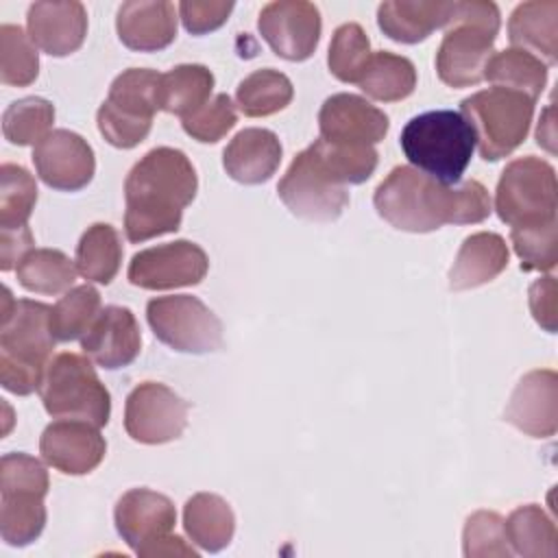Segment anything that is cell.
Segmentation results:
<instances>
[{"mask_svg":"<svg viewBox=\"0 0 558 558\" xmlns=\"http://www.w3.org/2000/svg\"><path fill=\"white\" fill-rule=\"evenodd\" d=\"M54 122V107L46 98L28 96L11 102L2 113V133L15 146L39 144Z\"/></svg>","mask_w":558,"mask_h":558,"instance_id":"cell-39","label":"cell"},{"mask_svg":"<svg viewBox=\"0 0 558 558\" xmlns=\"http://www.w3.org/2000/svg\"><path fill=\"white\" fill-rule=\"evenodd\" d=\"M462 549H464V556L469 558L510 556L504 519L490 510L473 512L464 523Z\"/></svg>","mask_w":558,"mask_h":558,"instance_id":"cell-44","label":"cell"},{"mask_svg":"<svg viewBox=\"0 0 558 558\" xmlns=\"http://www.w3.org/2000/svg\"><path fill=\"white\" fill-rule=\"evenodd\" d=\"M530 310L545 331H556V279L551 275L536 279L530 286Z\"/></svg>","mask_w":558,"mask_h":558,"instance_id":"cell-46","label":"cell"},{"mask_svg":"<svg viewBox=\"0 0 558 558\" xmlns=\"http://www.w3.org/2000/svg\"><path fill=\"white\" fill-rule=\"evenodd\" d=\"M510 242L523 270H551L558 262V220L532 227H512Z\"/></svg>","mask_w":558,"mask_h":558,"instance_id":"cell-42","label":"cell"},{"mask_svg":"<svg viewBox=\"0 0 558 558\" xmlns=\"http://www.w3.org/2000/svg\"><path fill=\"white\" fill-rule=\"evenodd\" d=\"M46 493L33 488H0V536L7 545L33 543L46 525Z\"/></svg>","mask_w":558,"mask_h":558,"instance_id":"cell-28","label":"cell"},{"mask_svg":"<svg viewBox=\"0 0 558 558\" xmlns=\"http://www.w3.org/2000/svg\"><path fill=\"white\" fill-rule=\"evenodd\" d=\"M39 395L46 412L54 418H78L96 427L109 423L111 397L87 355H54L48 362Z\"/></svg>","mask_w":558,"mask_h":558,"instance_id":"cell-7","label":"cell"},{"mask_svg":"<svg viewBox=\"0 0 558 558\" xmlns=\"http://www.w3.org/2000/svg\"><path fill=\"white\" fill-rule=\"evenodd\" d=\"M508 266V244L501 235L480 231L469 235L449 270V288L471 290L493 281Z\"/></svg>","mask_w":558,"mask_h":558,"instance_id":"cell-25","label":"cell"},{"mask_svg":"<svg viewBox=\"0 0 558 558\" xmlns=\"http://www.w3.org/2000/svg\"><path fill=\"white\" fill-rule=\"evenodd\" d=\"M318 166L340 185L364 183L377 168V150L373 146L329 142L318 137L307 146Z\"/></svg>","mask_w":558,"mask_h":558,"instance_id":"cell-35","label":"cell"},{"mask_svg":"<svg viewBox=\"0 0 558 558\" xmlns=\"http://www.w3.org/2000/svg\"><path fill=\"white\" fill-rule=\"evenodd\" d=\"M504 530H506L508 545H512V551L523 558L556 556L558 551L556 525L547 517V512L536 504L517 508L504 521Z\"/></svg>","mask_w":558,"mask_h":558,"instance_id":"cell-34","label":"cell"},{"mask_svg":"<svg viewBox=\"0 0 558 558\" xmlns=\"http://www.w3.org/2000/svg\"><path fill=\"white\" fill-rule=\"evenodd\" d=\"M122 244L118 231L107 222L92 225L76 246V270L83 279L96 283H111L120 270Z\"/></svg>","mask_w":558,"mask_h":558,"instance_id":"cell-31","label":"cell"},{"mask_svg":"<svg viewBox=\"0 0 558 558\" xmlns=\"http://www.w3.org/2000/svg\"><path fill=\"white\" fill-rule=\"evenodd\" d=\"M499 9L495 2H451L445 37L436 52L438 78L449 87H471L484 81L499 33Z\"/></svg>","mask_w":558,"mask_h":558,"instance_id":"cell-4","label":"cell"},{"mask_svg":"<svg viewBox=\"0 0 558 558\" xmlns=\"http://www.w3.org/2000/svg\"><path fill=\"white\" fill-rule=\"evenodd\" d=\"M33 163L37 177L52 190L78 192L96 170L92 146L74 131L54 129L35 148Z\"/></svg>","mask_w":558,"mask_h":558,"instance_id":"cell-15","label":"cell"},{"mask_svg":"<svg viewBox=\"0 0 558 558\" xmlns=\"http://www.w3.org/2000/svg\"><path fill=\"white\" fill-rule=\"evenodd\" d=\"M357 85L373 100L397 102L414 92L416 68L408 57L379 50L371 54Z\"/></svg>","mask_w":558,"mask_h":558,"instance_id":"cell-29","label":"cell"},{"mask_svg":"<svg viewBox=\"0 0 558 558\" xmlns=\"http://www.w3.org/2000/svg\"><path fill=\"white\" fill-rule=\"evenodd\" d=\"M113 519L118 534L135 554H140L146 545L170 534L177 523V510L166 495L148 488H133L118 499Z\"/></svg>","mask_w":558,"mask_h":558,"instance_id":"cell-19","label":"cell"},{"mask_svg":"<svg viewBox=\"0 0 558 558\" xmlns=\"http://www.w3.org/2000/svg\"><path fill=\"white\" fill-rule=\"evenodd\" d=\"M196 190V170L185 153L170 146L148 150L124 181L126 240L137 244L163 233H174Z\"/></svg>","mask_w":558,"mask_h":558,"instance_id":"cell-2","label":"cell"},{"mask_svg":"<svg viewBox=\"0 0 558 558\" xmlns=\"http://www.w3.org/2000/svg\"><path fill=\"white\" fill-rule=\"evenodd\" d=\"M207 268V253L198 244L190 240H174L135 253L126 275L137 288L170 290L201 283Z\"/></svg>","mask_w":558,"mask_h":558,"instance_id":"cell-13","label":"cell"},{"mask_svg":"<svg viewBox=\"0 0 558 558\" xmlns=\"http://www.w3.org/2000/svg\"><path fill=\"white\" fill-rule=\"evenodd\" d=\"M35 238L31 227L24 229H0V268L7 272L15 264L22 262V257L33 251Z\"/></svg>","mask_w":558,"mask_h":558,"instance_id":"cell-47","label":"cell"},{"mask_svg":"<svg viewBox=\"0 0 558 558\" xmlns=\"http://www.w3.org/2000/svg\"><path fill=\"white\" fill-rule=\"evenodd\" d=\"M405 159L423 174L453 185L462 179L475 150V135L460 111L436 109L414 116L401 131Z\"/></svg>","mask_w":558,"mask_h":558,"instance_id":"cell-5","label":"cell"},{"mask_svg":"<svg viewBox=\"0 0 558 558\" xmlns=\"http://www.w3.org/2000/svg\"><path fill=\"white\" fill-rule=\"evenodd\" d=\"M484 78L493 87L521 92L536 100L547 85V65L521 48H508L490 57Z\"/></svg>","mask_w":558,"mask_h":558,"instance_id":"cell-32","label":"cell"},{"mask_svg":"<svg viewBox=\"0 0 558 558\" xmlns=\"http://www.w3.org/2000/svg\"><path fill=\"white\" fill-rule=\"evenodd\" d=\"M100 294L94 286H76L68 290L50 307V331L54 340L70 342L83 338L100 314Z\"/></svg>","mask_w":558,"mask_h":558,"instance_id":"cell-37","label":"cell"},{"mask_svg":"<svg viewBox=\"0 0 558 558\" xmlns=\"http://www.w3.org/2000/svg\"><path fill=\"white\" fill-rule=\"evenodd\" d=\"M116 28L120 41L137 52H157L177 37V11L172 2L133 0L118 9Z\"/></svg>","mask_w":558,"mask_h":558,"instance_id":"cell-22","label":"cell"},{"mask_svg":"<svg viewBox=\"0 0 558 558\" xmlns=\"http://www.w3.org/2000/svg\"><path fill=\"white\" fill-rule=\"evenodd\" d=\"M39 74L37 46L15 24L0 26V81L11 87H26Z\"/></svg>","mask_w":558,"mask_h":558,"instance_id":"cell-40","label":"cell"},{"mask_svg":"<svg viewBox=\"0 0 558 558\" xmlns=\"http://www.w3.org/2000/svg\"><path fill=\"white\" fill-rule=\"evenodd\" d=\"M371 41L364 28L355 22L336 28L329 44V72L342 83H357L371 59Z\"/></svg>","mask_w":558,"mask_h":558,"instance_id":"cell-41","label":"cell"},{"mask_svg":"<svg viewBox=\"0 0 558 558\" xmlns=\"http://www.w3.org/2000/svg\"><path fill=\"white\" fill-rule=\"evenodd\" d=\"M233 11V2L225 0H183L179 4V15L187 33L205 35L209 31L220 28L229 13Z\"/></svg>","mask_w":558,"mask_h":558,"instance_id":"cell-45","label":"cell"},{"mask_svg":"<svg viewBox=\"0 0 558 558\" xmlns=\"http://www.w3.org/2000/svg\"><path fill=\"white\" fill-rule=\"evenodd\" d=\"M460 113L473 129L480 157L499 161L527 137L534 100L521 92L488 87L464 98L460 102Z\"/></svg>","mask_w":558,"mask_h":558,"instance_id":"cell-6","label":"cell"},{"mask_svg":"<svg viewBox=\"0 0 558 558\" xmlns=\"http://www.w3.org/2000/svg\"><path fill=\"white\" fill-rule=\"evenodd\" d=\"M37 203L33 174L17 163L0 168V229H24Z\"/></svg>","mask_w":558,"mask_h":558,"instance_id":"cell-38","label":"cell"},{"mask_svg":"<svg viewBox=\"0 0 558 558\" xmlns=\"http://www.w3.org/2000/svg\"><path fill=\"white\" fill-rule=\"evenodd\" d=\"M549 116H551V107H547V111H545V118L547 120H543L541 124H538V131H536V142L538 144H543L549 153H554V131H551V120H549Z\"/></svg>","mask_w":558,"mask_h":558,"instance_id":"cell-49","label":"cell"},{"mask_svg":"<svg viewBox=\"0 0 558 558\" xmlns=\"http://www.w3.org/2000/svg\"><path fill=\"white\" fill-rule=\"evenodd\" d=\"M31 41L50 57L76 52L87 35V11L81 2H35L26 15Z\"/></svg>","mask_w":558,"mask_h":558,"instance_id":"cell-21","label":"cell"},{"mask_svg":"<svg viewBox=\"0 0 558 558\" xmlns=\"http://www.w3.org/2000/svg\"><path fill=\"white\" fill-rule=\"evenodd\" d=\"M259 35L286 61H305L320 41V13L305 0H277L262 9Z\"/></svg>","mask_w":558,"mask_h":558,"instance_id":"cell-14","label":"cell"},{"mask_svg":"<svg viewBox=\"0 0 558 558\" xmlns=\"http://www.w3.org/2000/svg\"><path fill=\"white\" fill-rule=\"evenodd\" d=\"M451 2L434 0H390L377 9V24L395 41L418 44L436 28H445Z\"/></svg>","mask_w":558,"mask_h":558,"instance_id":"cell-26","label":"cell"},{"mask_svg":"<svg viewBox=\"0 0 558 558\" xmlns=\"http://www.w3.org/2000/svg\"><path fill=\"white\" fill-rule=\"evenodd\" d=\"M137 556H142V558H159V556H196V551L192 549V547H187L185 543H183V538H179V536H170V534H166V536H161V538H157L155 543H150V545H146Z\"/></svg>","mask_w":558,"mask_h":558,"instance_id":"cell-48","label":"cell"},{"mask_svg":"<svg viewBox=\"0 0 558 558\" xmlns=\"http://www.w3.org/2000/svg\"><path fill=\"white\" fill-rule=\"evenodd\" d=\"M142 347L140 325L129 307L107 305L81 338L83 353L107 371L129 366Z\"/></svg>","mask_w":558,"mask_h":558,"instance_id":"cell-20","label":"cell"},{"mask_svg":"<svg viewBox=\"0 0 558 558\" xmlns=\"http://www.w3.org/2000/svg\"><path fill=\"white\" fill-rule=\"evenodd\" d=\"M214 89V74L198 63H183L159 78V109L181 118L201 109Z\"/></svg>","mask_w":558,"mask_h":558,"instance_id":"cell-30","label":"cell"},{"mask_svg":"<svg viewBox=\"0 0 558 558\" xmlns=\"http://www.w3.org/2000/svg\"><path fill=\"white\" fill-rule=\"evenodd\" d=\"M508 39L514 48L554 65L558 59V2L530 0L519 4L508 20Z\"/></svg>","mask_w":558,"mask_h":558,"instance_id":"cell-24","label":"cell"},{"mask_svg":"<svg viewBox=\"0 0 558 558\" xmlns=\"http://www.w3.org/2000/svg\"><path fill=\"white\" fill-rule=\"evenodd\" d=\"M187 410V403L168 386L144 381L126 397L124 429L135 442L163 445L183 434Z\"/></svg>","mask_w":558,"mask_h":558,"instance_id":"cell-12","label":"cell"},{"mask_svg":"<svg viewBox=\"0 0 558 558\" xmlns=\"http://www.w3.org/2000/svg\"><path fill=\"white\" fill-rule=\"evenodd\" d=\"M388 116L355 94H333L318 111L320 137L329 142L373 146L388 133Z\"/></svg>","mask_w":558,"mask_h":558,"instance_id":"cell-17","label":"cell"},{"mask_svg":"<svg viewBox=\"0 0 558 558\" xmlns=\"http://www.w3.org/2000/svg\"><path fill=\"white\" fill-rule=\"evenodd\" d=\"M506 421L532 438H549L558 429V377L554 371H530L519 379L504 412Z\"/></svg>","mask_w":558,"mask_h":558,"instance_id":"cell-18","label":"cell"},{"mask_svg":"<svg viewBox=\"0 0 558 558\" xmlns=\"http://www.w3.org/2000/svg\"><path fill=\"white\" fill-rule=\"evenodd\" d=\"M277 194L294 216L312 222H331L349 205L347 187L318 166L310 148L292 159L277 185Z\"/></svg>","mask_w":558,"mask_h":558,"instance_id":"cell-11","label":"cell"},{"mask_svg":"<svg viewBox=\"0 0 558 558\" xmlns=\"http://www.w3.org/2000/svg\"><path fill=\"white\" fill-rule=\"evenodd\" d=\"M98 429L87 421L59 418L41 434V458L65 475H85L102 462L107 451V442Z\"/></svg>","mask_w":558,"mask_h":558,"instance_id":"cell-16","label":"cell"},{"mask_svg":"<svg viewBox=\"0 0 558 558\" xmlns=\"http://www.w3.org/2000/svg\"><path fill=\"white\" fill-rule=\"evenodd\" d=\"M183 527L194 545L205 551L225 549L235 532L231 506L211 493H196L183 508Z\"/></svg>","mask_w":558,"mask_h":558,"instance_id":"cell-27","label":"cell"},{"mask_svg":"<svg viewBox=\"0 0 558 558\" xmlns=\"http://www.w3.org/2000/svg\"><path fill=\"white\" fill-rule=\"evenodd\" d=\"M159 78L155 70H124L109 87L96 120L102 137L116 148H133L146 140L159 109Z\"/></svg>","mask_w":558,"mask_h":558,"instance_id":"cell-8","label":"cell"},{"mask_svg":"<svg viewBox=\"0 0 558 558\" xmlns=\"http://www.w3.org/2000/svg\"><path fill=\"white\" fill-rule=\"evenodd\" d=\"M238 122L235 105L227 94H216L194 113L181 118L183 131L203 144H216L222 140Z\"/></svg>","mask_w":558,"mask_h":558,"instance_id":"cell-43","label":"cell"},{"mask_svg":"<svg viewBox=\"0 0 558 558\" xmlns=\"http://www.w3.org/2000/svg\"><path fill=\"white\" fill-rule=\"evenodd\" d=\"M558 185L556 170L538 157L510 161L497 183L495 209L510 227H532L556 220Z\"/></svg>","mask_w":558,"mask_h":558,"instance_id":"cell-9","label":"cell"},{"mask_svg":"<svg viewBox=\"0 0 558 558\" xmlns=\"http://www.w3.org/2000/svg\"><path fill=\"white\" fill-rule=\"evenodd\" d=\"M54 336L50 331V305L13 299L2 290L0 307V384L13 395H31L41 388L52 360Z\"/></svg>","mask_w":558,"mask_h":558,"instance_id":"cell-3","label":"cell"},{"mask_svg":"<svg viewBox=\"0 0 558 558\" xmlns=\"http://www.w3.org/2000/svg\"><path fill=\"white\" fill-rule=\"evenodd\" d=\"M292 96L294 87L290 78L270 68L248 74L235 92L238 107L248 118H264L286 109L292 102Z\"/></svg>","mask_w":558,"mask_h":558,"instance_id":"cell-36","label":"cell"},{"mask_svg":"<svg viewBox=\"0 0 558 558\" xmlns=\"http://www.w3.org/2000/svg\"><path fill=\"white\" fill-rule=\"evenodd\" d=\"M76 264L57 248H33L17 264V281L37 294H61L72 290Z\"/></svg>","mask_w":558,"mask_h":558,"instance_id":"cell-33","label":"cell"},{"mask_svg":"<svg viewBox=\"0 0 558 558\" xmlns=\"http://www.w3.org/2000/svg\"><path fill=\"white\" fill-rule=\"evenodd\" d=\"M281 163V142L268 129L240 131L222 153L227 174L244 185L266 183Z\"/></svg>","mask_w":558,"mask_h":558,"instance_id":"cell-23","label":"cell"},{"mask_svg":"<svg viewBox=\"0 0 558 558\" xmlns=\"http://www.w3.org/2000/svg\"><path fill=\"white\" fill-rule=\"evenodd\" d=\"M146 318L163 344L179 353H211L222 347L220 318L196 296L172 294L150 299Z\"/></svg>","mask_w":558,"mask_h":558,"instance_id":"cell-10","label":"cell"},{"mask_svg":"<svg viewBox=\"0 0 558 558\" xmlns=\"http://www.w3.org/2000/svg\"><path fill=\"white\" fill-rule=\"evenodd\" d=\"M377 214L399 231L429 233L445 225H475L490 216L488 190L471 179L458 187L440 183L412 166H397L377 185Z\"/></svg>","mask_w":558,"mask_h":558,"instance_id":"cell-1","label":"cell"}]
</instances>
